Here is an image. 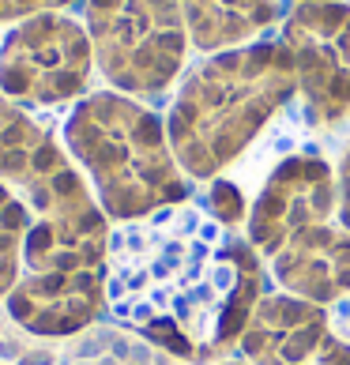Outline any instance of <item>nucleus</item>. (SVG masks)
<instances>
[{
    "mask_svg": "<svg viewBox=\"0 0 350 365\" xmlns=\"http://www.w3.org/2000/svg\"><path fill=\"white\" fill-rule=\"evenodd\" d=\"M282 46L294 61L298 91L313 117L339 120L350 113V4L305 0L282 23Z\"/></svg>",
    "mask_w": 350,
    "mask_h": 365,
    "instance_id": "nucleus-7",
    "label": "nucleus"
},
{
    "mask_svg": "<svg viewBox=\"0 0 350 365\" xmlns=\"http://www.w3.org/2000/svg\"><path fill=\"white\" fill-rule=\"evenodd\" d=\"M215 219V215H211ZM110 237L105 305L151 343L188 361H215L241 343L264 297L260 252L226 222L155 226Z\"/></svg>",
    "mask_w": 350,
    "mask_h": 365,
    "instance_id": "nucleus-1",
    "label": "nucleus"
},
{
    "mask_svg": "<svg viewBox=\"0 0 350 365\" xmlns=\"http://www.w3.org/2000/svg\"><path fill=\"white\" fill-rule=\"evenodd\" d=\"M196 49L219 53L245 46L279 16L275 0H177Z\"/></svg>",
    "mask_w": 350,
    "mask_h": 365,
    "instance_id": "nucleus-12",
    "label": "nucleus"
},
{
    "mask_svg": "<svg viewBox=\"0 0 350 365\" xmlns=\"http://www.w3.org/2000/svg\"><path fill=\"white\" fill-rule=\"evenodd\" d=\"M339 222L350 234V151H346L343 166H339Z\"/></svg>",
    "mask_w": 350,
    "mask_h": 365,
    "instance_id": "nucleus-16",
    "label": "nucleus"
},
{
    "mask_svg": "<svg viewBox=\"0 0 350 365\" xmlns=\"http://www.w3.org/2000/svg\"><path fill=\"white\" fill-rule=\"evenodd\" d=\"M339 219V178L316 155H294L279 162L264 181L257 204L249 207V241L264 260L282 249L290 237L313 226Z\"/></svg>",
    "mask_w": 350,
    "mask_h": 365,
    "instance_id": "nucleus-8",
    "label": "nucleus"
},
{
    "mask_svg": "<svg viewBox=\"0 0 350 365\" xmlns=\"http://www.w3.org/2000/svg\"><path fill=\"white\" fill-rule=\"evenodd\" d=\"M211 215H215L219 222H226V226H237L241 219H249L245 207H241L237 188H230V185H219V188L211 192Z\"/></svg>",
    "mask_w": 350,
    "mask_h": 365,
    "instance_id": "nucleus-15",
    "label": "nucleus"
},
{
    "mask_svg": "<svg viewBox=\"0 0 350 365\" xmlns=\"http://www.w3.org/2000/svg\"><path fill=\"white\" fill-rule=\"evenodd\" d=\"M267 267L279 287L294 297L316 305L339 302L350 294V234L339 219L313 226L275 249L267 256Z\"/></svg>",
    "mask_w": 350,
    "mask_h": 365,
    "instance_id": "nucleus-10",
    "label": "nucleus"
},
{
    "mask_svg": "<svg viewBox=\"0 0 350 365\" xmlns=\"http://www.w3.org/2000/svg\"><path fill=\"white\" fill-rule=\"evenodd\" d=\"M72 166V155L57 147V140L38 120L0 94V181H8L26 200Z\"/></svg>",
    "mask_w": 350,
    "mask_h": 365,
    "instance_id": "nucleus-11",
    "label": "nucleus"
},
{
    "mask_svg": "<svg viewBox=\"0 0 350 365\" xmlns=\"http://www.w3.org/2000/svg\"><path fill=\"white\" fill-rule=\"evenodd\" d=\"M94 64L120 94H155L185 68L192 46L177 0H83Z\"/></svg>",
    "mask_w": 350,
    "mask_h": 365,
    "instance_id": "nucleus-5",
    "label": "nucleus"
},
{
    "mask_svg": "<svg viewBox=\"0 0 350 365\" xmlns=\"http://www.w3.org/2000/svg\"><path fill=\"white\" fill-rule=\"evenodd\" d=\"M94 68L87 26L61 11L23 19L0 42V91L11 102L57 106L83 94Z\"/></svg>",
    "mask_w": 350,
    "mask_h": 365,
    "instance_id": "nucleus-6",
    "label": "nucleus"
},
{
    "mask_svg": "<svg viewBox=\"0 0 350 365\" xmlns=\"http://www.w3.org/2000/svg\"><path fill=\"white\" fill-rule=\"evenodd\" d=\"M64 143L87 173L102 211L117 222H140L188 200L166 120L120 91L79 98L64 125Z\"/></svg>",
    "mask_w": 350,
    "mask_h": 365,
    "instance_id": "nucleus-4",
    "label": "nucleus"
},
{
    "mask_svg": "<svg viewBox=\"0 0 350 365\" xmlns=\"http://www.w3.org/2000/svg\"><path fill=\"white\" fill-rule=\"evenodd\" d=\"M237 346L252 365H350V339L335 335L324 305L294 294H264Z\"/></svg>",
    "mask_w": 350,
    "mask_h": 365,
    "instance_id": "nucleus-9",
    "label": "nucleus"
},
{
    "mask_svg": "<svg viewBox=\"0 0 350 365\" xmlns=\"http://www.w3.org/2000/svg\"><path fill=\"white\" fill-rule=\"evenodd\" d=\"M79 0H0V23H23L34 16H46V11H61Z\"/></svg>",
    "mask_w": 350,
    "mask_h": 365,
    "instance_id": "nucleus-14",
    "label": "nucleus"
},
{
    "mask_svg": "<svg viewBox=\"0 0 350 365\" xmlns=\"http://www.w3.org/2000/svg\"><path fill=\"white\" fill-rule=\"evenodd\" d=\"M31 234L8 309L34 335H72L102 313L110 275V215L79 166L26 196Z\"/></svg>",
    "mask_w": 350,
    "mask_h": 365,
    "instance_id": "nucleus-2",
    "label": "nucleus"
},
{
    "mask_svg": "<svg viewBox=\"0 0 350 365\" xmlns=\"http://www.w3.org/2000/svg\"><path fill=\"white\" fill-rule=\"evenodd\" d=\"M222 365H245V361H222Z\"/></svg>",
    "mask_w": 350,
    "mask_h": 365,
    "instance_id": "nucleus-17",
    "label": "nucleus"
},
{
    "mask_svg": "<svg viewBox=\"0 0 350 365\" xmlns=\"http://www.w3.org/2000/svg\"><path fill=\"white\" fill-rule=\"evenodd\" d=\"M26 234H31V207L8 181H0V297H11V290L19 287Z\"/></svg>",
    "mask_w": 350,
    "mask_h": 365,
    "instance_id": "nucleus-13",
    "label": "nucleus"
},
{
    "mask_svg": "<svg viewBox=\"0 0 350 365\" xmlns=\"http://www.w3.org/2000/svg\"><path fill=\"white\" fill-rule=\"evenodd\" d=\"M294 94L298 76L282 42L211 53L188 72L166 117V136L185 178L211 181L222 173Z\"/></svg>",
    "mask_w": 350,
    "mask_h": 365,
    "instance_id": "nucleus-3",
    "label": "nucleus"
},
{
    "mask_svg": "<svg viewBox=\"0 0 350 365\" xmlns=\"http://www.w3.org/2000/svg\"><path fill=\"white\" fill-rule=\"evenodd\" d=\"M294 4H305V0H294Z\"/></svg>",
    "mask_w": 350,
    "mask_h": 365,
    "instance_id": "nucleus-18",
    "label": "nucleus"
}]
</instances>
